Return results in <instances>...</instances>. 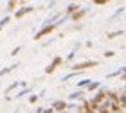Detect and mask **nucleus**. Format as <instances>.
Instances as JSON below:
<instances>
[{"label": "nucleus", "instance_id": "obj_13", "mask_svg": "<svg viewBox=\"0 0 126 113\" xmlns=\"http://www.w3.org/2000/svg\"><path fill=\"white\" fill-rule=\"evenodd\" d=\"M90 84H92V79H83V81H79V83H78V88H79V90H81V88L87 90Z\"/></svg>", "mask_w": 126, "mask_h": 113}, {"label": "nucleus", "instance_id": "obj_23", "mask_svg": "<svg viewBox=\"0 0 126 113\" xmlns=\"http://www.w3.org/2000/svg\"><path fill=\"white\" fill-rule=\"evenodd\" d=\"M20 50H22L20 45H18V47H15L13 50H11V56H18V54H20Z\"/></svg>", "mask_w": 126, "mask_h": 113}, {"label": "nucleus", "instance_id": "obj_29", "mask_svg": "<svg viewBox=\"0 0 126 113\" xmlns=\"http://www.w3.org/2000/svg\"><path fill=\"white\" fill-rule=\"evenodd\" d=\"M121 79H123V81H126V74H123V75H121Z\"/></svg>", "mask_w": 126, "mask_h": 113}, {"label": "nucleus", "instance_id": "obj_20", "mask_svg": "<svg viewBox=\"0 0 126 113\" xmlns=\"http://www.w3.org/2000/svg\"><path fill=\"white\" fill-rule=\"evenodd\" d=\"M119 106L124 110L126 108V95H119Z\"/></svg>", "mask_w": 126, "mask_h": 113}, {"label": "nucleus", "instance_id": "obj_16", "mask_svg": "<svg viewBox=\"0 0 126 113\" xmlns=\"http://www.w3.org/2000/svg\"><path fill=\"white\" fill-rule=\"evenodd\" d=\"M95 90H101V83H99V81L92 83V84H90V86L87 88V92H95Z\"/></svg>", "mask_w": 126, "mask_h": 113}, {"label": "nucleus", "instance_id": "obj_11", "mask_svg": "<svg viewBox=\"0 0 126 113\" xmlns=\"http://www.w3.org/2000/svg\"><path fill=\"white\" fill-rule=\"evenodd\" d=\"M18 86H22V81H15V83H11L9 84V86L7 88H5V95H7V93H11V92H13V90H16V88H18Z\"/></svg>", "mask_w": 126, "mask_h": 113}, {"label": "nucleus", "instance_id": "obj_30", "mask_svg": "<svg viewBox=\"0 0 126 113\" xmlns=\"http://www.w3.org/2000/svg\"><path fill=\"white\" fill-rule=\"evenodd\" d=\"M124 95H126V86H124Z\"/></svg>", "mask_w": 126, "mask_h": 113}, {"label": "nucleus", "instance_id": "obj_12", "mask_svg": "<svg viewBox=\"0 0 126 113\" xmlns=\"http://www.w3.org/2000/svg\"><path fill=\"white\" fill-rule=\"evenodd\" d=\"M106 97H108V100H110V102L119 104V95H117V93H113V92H106Z\"/></svg>", "mask_w": 126, "mask_h": 113}, {"label": "nucleus", "instance_id": "obj_8", "mask_svg": "<svg viewBox=\"0 0 126 113\" xmlns=\"http://www.w3.org/2000/svg\"><path fill=\"white\" fill-rule=\"evenodd\" d=\"M68 99H70V100H78V99H85V92H83V90H76V92H72L70 95H68Z\"/></svg>", "mask_w": 126, "mask_h": 113}, {"label": "nucleus", "instance_id": "obj_22", "mask_svg": "<svg viewBox=\"0 0 126 113\" xmlns=\"http://www.w3.org/2000/svg\"><path fill=\"white\" fill-rule=\"evenodd\" d=\"M124 9H126V7H119V9L115 11V13H113V14H112V20H113V18H115V16H119V14H121V13H124Z\"/></svg>", "mask_w": 126, "mask_h": 113}, {"label": "nucleus", "instance_id": "obj_9", "mask_svg": "<svg viewBox=\"0 0 126 113\" xmlns=\"http://www.w3.org/2000/svg\"><path fill=\"white\" fill-rule=\"evenodd\" d=\"M85 14H87V9H79L76 14H72V16H70V20H72V22H79Z\"/></svg>", "mask_w": 126, "mask_h": 113}, {"label": "nucleus", "instance_id": "obj_27", "mask_svg": "<svg viewBox=\"0 0 126 113\" xmlns=\"http://www.w3.org/2000/svg\"><path fill=\"white\" fill-rule=\"evenodd\" d=\"M95 5H106V0H95Z\"/></svg>", "mask_w": 126, "mask_h": 113}, {"label": "nucleus", "instance_id": "obj_4", "mask_svg": "<svg viewBox=\"0 0 126 113\" xmlns=\"http://www.w3.org/2000/svg\"><path fill=\"white\" fill-rule=\"evenodd\" d=\"M52 110L56 111V113H63L65 110H68V104L65 102V100H52Z\"/></svg>", "mask_w": 126, "mask_h": 113}, {"label": "nucleus", "instance_id": "obj_24", "mask_svg": "<svg viewBox=\"0 0 126 113\" xmlns=\"http://www.w3.org/2000/svg\"><path fill=\"white\" fill-rule=\"evenodd\" d=\"M97 113H112L110 111V108H105V106H99V111Z\"/></svg>", "mask_w": 126, "mask_h": 113}, {"label": "nucleus", "instance_id": "obj_6", "mask_svg": "<svg viewBox=\"0 0 126 113\" xmlns=\"http://www.w3.org/2000/svg\"><path fill=\"white\" fill-rule=\"evenodd\" d=\"M78 11H79V4H68L67 5V11H65V16H67V18H70V16L76 14Z\"/></svg>", "mask_w": 126, "mask_h": 113}, {"label": "nucleus", "instance_id": "obj_14", "mask_svg": "<svg viewBox=\"0 0 126 113\" xmlns=\"http://www.w3.org/2000/svg\"><path fill=\"white\" fill-rule=\"evenodd\" d=\"M27 93H31V88L29 86H25V88H22L18 93L15 95V99H20V97H24V95H27Z\"/></svg>", "mask_w": 126, "mask_h": 113}, {"label": "nucleus", "instance_id": "obj_7", "mask_svg": "<svg viewBox=\"0 0 126 113\" xmlns=\"http://www.w3.org/2000/svg\"><path fill=\"white\" fill-rule=\"evenodd\" d=\"M92 100H94V102H97V104L101 106V104L106 100V92H105V90H99V92L95 93V97H94Z\"/></svg>", "mask_w": 126, "mask_h": 113}, {"label": "nucleus", "instance_id": "obj_2", "mask_svg": "<svg viewBox=\"0 0 126 113\" xmlns=\"http://www.w3.org/2000/svg\"><path fill=\"white\" fill-rule=\"evenodd\" d=\"M58 29V25L56 24H50V25H45V27H42L36 34H34V39H42V38H45V36H49V34H52V32Z\"/></svg>", "mask_w": 126, "mask_h": 113}, {"label": "nucleus", "instance_id": "obj_10", "mask_svg": "<svg viewBox=\"0 0 126 113\" xmlns=\"http://www.w3.org/2000/svg\"><path fill=\"white\" fill-rule=\"evenodd\" d=\"M15 68H18V63H15V65H11V66H5V68H2V70H0V77L7 75L9 72H13Z\"/></svg>", "mask_w": 126, "mask_h": 113}, {"label": "nucleus", "instance_id": "obj_15", "mask_svg": "<svg viewBox=\"0 0 126 113\" xmlns=\"http://www.w3.org/2000/svg\"><path fill=\"white\" fill-rule=\"evenodd\" d=\"M5 5H7V11H15V13H16V7H18V2H16V0H9V2L5 4Z\"/></svg>", "mask_w": 126, "mask_h": 113}, {"label": "nucleus", "instance_id": "obj_28", "mask_svg": "<svg viewBox=\"0 0 126 113\" xmlns=\"http://www.w3.org/2000/svg\"><path fill=\"white\" fill-rule=\"evenodd\" d=\"M42 113H54V110H52V106H50V108H43Z\"/></svg>", "mask_w": 126, "mask_h": 113}, {"label": "nucleus", "instance_id": "obj_26", "mask_svg": "<svg viewBox=\"0 0 126 113\" xmlns=\"http://www.w3.org/2000/svg\"><path fill=\"white\" fill-rule=\"evenodd\" d=\"M113 54H115V52H113V50H106V52H105V58H112Z\"/></svg>", "mask_w": 126, "mask_h": 113}, {"label": "nucleus", "instance_id": "obj_19", "mask_svg": "<svg viewBox=\"0 0 126 113\" xmlns=\"http://www.w3.org/2000/svg\"><path fill=\"white\" fill-rule=\"evenodd\" d=\"M9 20H11V16H4V18H2V20H0V31H2V29H4V27H5V25H7V24H9Z\"/></svg>", "mask_w": 126, "mask_h": 113}, {"label": "nucleus", "instance_id": "obj_21", "mask_svg": "<svg viewBox=\"0 0 126 113\" xmlns=\"http://www.w3.org/2000/svg\"><path fill=\"white\" fill-rule=\"evenodd\" d=\"M38 99H40V95H29V102H31V104L38 102Z\"/></svg>", "mask_w": 126, "mask_h": 113}, {"label": "nucleus", "instance_id": "obj_17", "mask_svg": "<svg viewBox=\"0 0 126 113\" xmlns=\"http://www.w3.org/2000/svg\"><path fill=\"white\" fill-rule=\"evenodd\" d=\"M124 34V31H113V32H108V39H113V38H117V36H123Z\"/></svg>", "mask_w": 126, "mask_h": 113}, {"label": "nucleus", "instance_id": "obj_3", "mask_svg": "<svg viewBox=\"0 0 126 113\" xmlns=\"http://www.w3.org/2000/svg\"><path fill=\"white\" fill-rule=\"evenodd\" d=\"M61 63H63V58H60V56H56V58L50 61V63L45 66V74L47 75H50V74H54L56 72V68H58V66H61Z\"/></svg>", "mask_w": 126, "mask_h": 113}, {"label": "nucleus", "instance_id": "obj_18", "mask_svg": "<svg viewBox=\"0 0 126 113\" xmlns=\"http://www.w3.org/2000/svg\"><path fill=\"white\" fill-rule=\"evenodd\" d=\"M110 111H112V113H121L123 108H121L119 104H113V102H112V104H110Z\"/></svg>", "mask_w": 126, "mask_h": 113}, {"label": "nucleus", "instance_id": "obj_25", "mask_svg": "<svg viewBox=\"0 0 126 113\" xmlns=\"http://www.w3.org/2000/svg\"><path fill=\"white\" fill-rule=\"evenodd\" d=\"M74 56H76V52H68V56H67V61H68V63L74 59Z\"/></svg>", "mask_w": 126, "mask_h": 113}, {"label": "nucleus", "instance_id": "obj_1", "mask_svg": "<svg viewBox=\"0 0 126 113\" xmlns=\"http://www.w3.org/2000/svg\"><path fill=\"white\" fill-rule=\"evenodd\" d=\"M94 66H99L97 61H81V63H76V65H70L68 68L70 72H83V70H88V68H94Z\"/></svg>", "mask_w": 126, "mask_h": 113}, {"label": "nucleus", "instance_id": "obj_5", "mask_svg": "<svg viewBox=\"0 0 126 113\" xmlns=\"http://www.w3.org/2000/svg\"><path fill=\"white\" fill-rule=\"evenodd\" d=\"M32 11H34V7H32V5H24L22 9H16V13H15V18H16V20H20L22 16H25L27 13H32Z\"/></svg>", "mask_w": 126, "mask_h": 113}]
</instances>
